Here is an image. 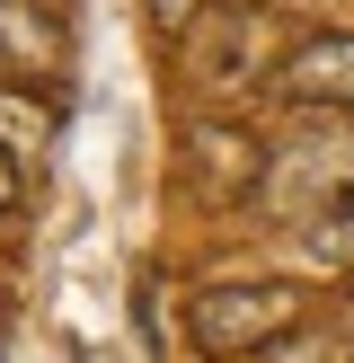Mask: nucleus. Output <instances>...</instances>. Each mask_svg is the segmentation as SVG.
<instances>
[{"mask_svg":"<svg viewBox=\"0 0 354 363\" xmlns=\"http://www.w3.org/2000/svg\"><path fill=\"white\" fill-rule=\"evenodd\" d=\"M301 311H310V293H301V284H275V275H257V284H204V293H186V337H195V354L239 363V354L283 346V337L301 328Z\"/></svg>","mask_w":354,"mask_h":363,"instance_id":"nucleus-1","label":"nucleus"},{"mask_svg":"<svg viewBox=\"0 0 354 363\" xmlns=\"http://www.w3.org/2000/svg\"><path fill=\"white\" fill-rule=\"evenodd\" d=\"M257 71H266V18L222 9L195 27V89L204 98H239V89H257Z\"/></svg>","mask_w":354,"mask_h":363,"instance_id":"nucleus-2","label":"nucleus"},{"mask_svg":"<svg viewBox=\"0 0 354 363\" xmlns=\"http://www.w3.org/2000/svg\"><path fill=\"white\" fill-rule=\"evenodd\" d=\"M275 89L301 106H354V27L346 35H310L275 62Z\"/></svg>","mask_w":354,"mask_h":363,"instance_id":"nucleus-3","label":"nucleus"},{"mask_svg":"<svg viewBox=\"0 0 354 363\" xmlns=\"http://www.w3.org/2000/svg\"><path fill=\"white\" fill-rule=\"evenodd\" d=\"M0 71L9 80L62 71V18H53V0H0Z\"/></svg>","mask_w":354,"mask_h":363,"instance_id":"nucleus-4","label":"nucleus"},{"mask_svg":"<svg viewBox=\"0 0 354 363\" xmlns=\"http://www.w3.org/2000/svg\"><path fill=\"white\" fill-rule=\"evenodd\" d=\"M195 177H204L212 195H248L266 177V142L257 133H239V124H195Z\"/></svg>","mask_w":354,"mask_h":363,"instance_id":"nucleus-5","label":"nucleus"},{"mask_svg":"<svg viewBox=\"0 0 354 363\" xmlns=\"http://www.w3.org/2000/svg\"><path fill=\"white\" fill-rule=\"evenodd\" d=\"M0 151L9 160H45L53 151V106H35V89L0 80Z\"/></svg>","mask_w":354,"mask_h":363,"instance_id":"nucleus-6","label":"nucleus"},{"mask_svg":"<svg viewBox=\"0 0 354 363\" xmlns=\"http://www.w3.org/2000/svg\"><path fill=\"white\" fill-rule=\"evenodd\" d=\"M142 9H151V27H159V35H195V27L212 18V0H142Z\"/></svg>","mask_w":354,"mask_h":363,"instance_id":"nucleus-7","label":"nucleus"},{"mask_svg":"<svg viewBox=\"0 0 354 363\" xmlns=\"http://www.w3.org/2000/svg\"><path fill=\"white\" fill-rule=\"evenodd\" d=\"M18 213H27V160L0 151V222H18Z\"/></svg>","mask_w":354,"mask_h":363,"instance_id":"nucleus-8","label":"nucleus"},{"mask_svg":"<svg viewBox=\"0 0 354 363\" xmlns=\"http://www.w3.org/2000/svg\"><path fill=\"white\" fill-rule=\"evenodd\" d=\"M248 363H346V346H292V337H283V346H266Z\"/></svg>","mask_w":354,"mask_h":363,"instance_id":"nucleus-9","label":"nucleus"}]
</instances>
